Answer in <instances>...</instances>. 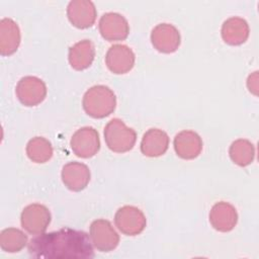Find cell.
I'll return each mask as SVG.
<instances>
[{
    "label": "cell",
    "mask_w": 259,
    "mask_h": 259,
    "mask_svg": "<svg viewBox=\"0 0 259 259\" xmlns=\"http://www.w3.org/2000/svg\"><path fill=\"white\" fill-rule=\"evenodd\" d=\"M28 253L34 258L86 259L94 257L90 236L83 231L63 228L42 233L28 243Z\"/></svg>",
    "instance_id": "cell-1"
},
{
    "label": "cell",
    "mask_w": 259,
    "mask_h": 259,
    "mask_svg": "<svg viewBox=\"0 0 259 259\" xmlns=\"http://www.w3.org/2000/svg\"><path fill=\"white\" fill-rule=\"evenodd\" d=\"M82 105L89 116L103 118L114 111L116 97L109 87L105 85H95L85 92Z\"/></svg>",
    "instance_id": "cell-2"
},
{
    "label": "cell",
    "mask_w": 259,
    "mask_h": 259,
    "mask_svg": "<svg viewBox=\"0 0 259 259\" xmlns=\"http://www.w3.org/2000/svg\"><path fill=\"white\" fill-rule=\"evenodd\" d=\"M104 140L112 152L125 153L134 148L137 134L132 127H127L121 119L113 118L104 127Z\"/></svg>",
    "instance_id": "cell-3"
},
{
    "label": "cell",
    "mask_w": 259,
    "mask_h": 259,
    "mask_svg": "<svg viewBox=\"0 0 259 259\" xmlns=\"http://www.w3.org/2000/svg\"><path fill=\"white\" fill-rule=\"evenodd\" d=\"M114 224L122 234L137 236L146 228L147 220L140 208L134 205H124L116 210Z\"/></svg>",
    "instance_id": "cell-4"
},
{
    "label": "cell",
    "mask_w": 259,
    "mask_h": 259,
    "mask_svg": "<svg viewBox=\"0 0 259 259\" xmlns=\"http://www.w3.org/2000/svg\"><path fill=\"white\" fill-rule=\"evenodd\" d=\"M89 236L93 246L100 252H110L119 243V236L109 221L98 219L91 223Z\"/></svg>",
    "instance_id": "cell-5"
},
{
    "label": "cell",
    "mask_w": 259,
    "mask_h": 259,
    "mask_svg": "<svg viewBox=\"0 0 259 259\" xmlns=\"http://www.w3.org/2000/svg\"><path fill=\"white\" fill-rule=\"evenodd\" d=\"M21 227L31 235H40L46 232L51 223L49 208L39 203H32L25 206L20 215Z\"/></svg>",
    "instance_id": "cell-6"
},
{
    "label": "cell",
    "mask_w": 259,
    "mask_h": 259,
    "mask_svg": "<svg viewBox=\"0 0 259 259\" xmlns=\"http://www.w3.org/2000/svg\"><path fill=\"white\" fill-rule=\"evenodd\" d=\"M15 93L23 105L35 106L45 100L47 86L41 79L35 76H25L18 81Z\"/></svg>",
    "instance_id": "cell-7"
},
{
    "label": "cell",
    "mask_w": 259,
    "mask_h": 259,
    "mask_svg": "<svg viewBox=\"0 0 259 259\" xmlns=\"http://www.w3.org/2000/svg\"><path fill=\"white\" fill-rule=\"evenodd\" d=\"M71 148L76 156L91 158L100 149L98 132L92 126H84L77 130L71 139Z\"/></svg>",
    "instance_id": "cell-8"
},
{
    "label": "cell",
    "mask_w": 259,
    "mask_h": 259,
    "mask_svg": "<svg viewBox=\"0 0 259 259\" xmlns=\"http://www.w3.org/2000/svg\"><path fill=\"white\" fill-rule=\"evenodd\" d=\"M98 27L102 37L108 41L123 40L127 37L130 32L127 20L116 12L103 14L99 19Z\"/></svg>",
    "instance_id": "cell-9"
},
{
    "label": "cell",
    "mask_w": 259,
    "mask_h": 259,
    "mask_svg": "<svg viewBox=\"0 0 259 259\" xmlns=\"http://www.w3.org/2000/svg\"><path fill=\"white\" fill-rule=\"evenodd\" d=\"M153 47L164 54L174 53L180 46L181 37L179 30L170 23H160L151 32Z\"/></svg>",
    "instance_id": "cell-10"
},
{
    "label": "cell",
    "mask_w": 259,
    "mask_h": 259,
    "mask_svg": "<svg viewBox=\"0 0 259 259\" xmlns=\"http://www.w3.org/2000/svg\"><path fill=\"white\" fill-rule=\"evenodd\" d=\"M135 54L131 48L125 45L111 46L105 56V64L113 74H125L130 72L135 65Z\"/></svg>",
    "instance_id": "cell-11"
},
{
    "label": "cell",
    "mask_w": 259,
    "mask_h": 259,
    "mask_svg": "<svg viewBox=\"0 0 259 259\" xmlns=\"http://www.w3.org/2000/svg\"><path fill=\"white\" fill-rule=\"evenodd\" d=\"M96 8L89 0H73L68 4L67 16L77 28H88L96 20Z\"/></svg>",
    "instance_id": "cell-12"
},
{
    "label": "cell",
    "mask_w": 259,
    "mask_h": 259,
    "mask_svg": "<svg viewBox=\"0 0 259 259\" xmlns=\"http://www.w3.org/2000/svg\"><path fill=\"white\" fill-rule=\"evenodd\" d=\"M62 180L65 186L72 191H81L90 181V170L80 162H69L63 166Z\"/></svg>",
    "instance_id": "cell-13"
},
{
    "label": "cell",
    "mask_w": 259,
    "mask_h": 259,
    "mask_svg": "<svg viewBox=\"0 0 259 259\" xmlns=\"http://www.w3.org/2000/svg\"><path fill=\"white\" fill-rule=\"evenodd\" d=\"M209 222L213 229L219 232L232 231L238 222V213L236 208L229 202H217L210 209Z\"/></svg>",
    "instance_id": "cell-14"
},
{
    "label": "cell",
    "mask_w": 259,
    "mask_h": 259,
    "mask_svg": "<svg viewBox=\"0 0 259 259\" xmlns=\"http://www.w3.org/2000/svg\"><path fill=\"white\" fill-rule=\"evenodd\" d=\"M174 150L178 157L191 160L196 158L202 150V140L193 131H182L174 138Z\"/></svg>",
    "instance_id": "cell-15"
},
{
    "label": "cell",
    "mask_w": 259,
    "mask_h": 259,
    "mask_svg": "<svg viewBox=\"0 0 259 259\" xmlns=\"http://www.w3.org/2000/svg\"><path fill=\"white\" fill-rule=\"evenodd\" d=\"M169 146L168 135L160 128L148 130L141 142V152L147 157H159L165 154Z\"/></svg>",
    "instance_id": "cell-16"
},
{
    "label": "cell",
    "mask_w": 259,
    "mask_h": 259,
    "mask_svg": "<svg viewBox=\"0 0 259 259\" xmlns=\"http://www.w3.org/2000/svg\"><path fill=\"white\" fill-rule=\"evenodd\" d=\"M221 33L226 44L239 46L247 40L249 36V25L241 17H230L224 21Z\"/></svg>",
    "instance_id": "cell-17"
},
{
    "label": "cell",
    "mask_w": 259,
    "mask_h": 259,
    "mask_svg": "<svg viewBox=\"0 0 259 259\" xmlns=\"http://www.w3.org/2000/svg\"><path fill=\"white\" fill-rule=\"evenodd\" d=\"M20 44V30L17 23L11 18L0 21V54L10 56L14 54Z\"/></svg>",
    "instance_id": "cell-18"
},
{
    "label": "cell",
    "mask_w": 259,
    "mask_h": 259,
    "mask_svg": "<svg viewBox=\"0 0 259 259\" xmlns=\"http://www.w3.org/2000/svg\"><path fill=\"white\" fill-rule=\"evenodd\" d=\"M94 57L95 48L90 39L80 40L69 49V63L77 71L87 69L92 64Z\"/></svg>",
    "instance_id": "cell-19"
},
{
    "label": "cell",
    "mask_w": 259,
    "mask_h": 259,
    "mask_svg": "<svg viewBox=\"0 0 259 259\" xmlns=\"http://www.w3.org/2000/svg\"><path fill=\"white\" fill-rule=\"evenodd\" d=\"M229 154L235 164L245 167L253 162L255 157V148L250 141L239 139L232 143Z\"/></svg>",
    "instance_id": "cell-20"
},
{
    "label": "cell",
    "mask_w": 259,
    "mask_h": 259,
    "mask_svg": "<svg viewBox=\"0 0 259 259\" xmlns=\"http://www.w3.org/2000/svg\"><path fill=\"white\" fill-rule=\"evenodd\" d=\"M26 244L27 236L19 229L7 228L0 233V247L5 252H19Z\"/></svg>",
    "instance_id": "cell-21"
},
{
    "label": "cell",
    "mask_w": 259,
    "mask_h": 259,
    "mask_svg": "<svg viewBox=\"0 0 259 259\" xmlns=\"http://www.w3.org/2000/svg\"><path fill=\"white\" fill-rule=\"evenodd\" d=\"M26 154L32 162L46 163L53 156V147L47 139L35 137L27 143Z\"/></svg>",
    "instance_id": "cell-22"
}]
</instances>
